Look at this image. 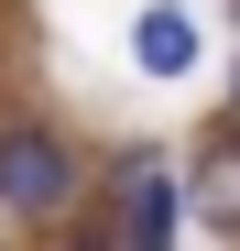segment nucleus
<instances>
[{"mask_svg": "<svg viewBox=\"0 0 240 251\" xmlns=\"http://www.w3.org/2000/svg\"><path fill=\"white\" fill-rule=\"evenodd\" d=\"M109 251H131V240H109Z\"/></svg>", "mask_w": 240, "mask_h": 251, "instance_id": "6", "label": "nucleus"}, {"mask_svg": "<svg viewBox=\"0 0 240 251\" xmlns=\"http://www.w3.org/2000/svg\"><path fill=\"white\" fill-rule=\"evenodd\" d=\"M175 219H186L175 175L153 153H131V164H120V240H131V251H175Z\"/></svg>", "mask_w": 240, "mask_h": 251, "instance_id": "2", "label": "nucleus"}, {"mask_svg": "<svg viewBox=\"0 0 240 251\" xmlns=\"http://www.w3.org/2000/svg\"><path fill=\"white\" fill-rule=\"evenodd\" d=\"M66 197H76V153L33 120H11L0 131V219H66Z\"/></svg>", "mask_w": 240, "mask_h": 251, "instance_id": "1", "label": "nucleus"}, {"mask_svg": "<svg viewBox=\"0 0 240 251\" xmlns=\"http://www.w3.org/2000/svg\"><path fill=\"white\" fill-rule=\"evenodd\" d=\"M196 219H208L218 240H240V120L196 153Z\"/></svg>", "mask_w": 240, "mask_h": 251, "instance_id": "4", "label": "nucleus"}, {"mask_svg": "<svg viewBox=\"0 0 240 251\" xmlns=\"http://www.w3.org/2000/svg\"><path fill=\"white\" fill-rule=\"evenodd\" d=\"M131 66L142 76H196V11L186 0H153V11L131 22Z\"/></svg>", "mask_w": 240, "mask_h": 251, "instance_id": "3", "label": "nucleus"}, {"mask_svg": "<svg viewBox=\"0 0 240 251\" xmlns=\"http://www.w3.org/2000/svg\"><path fill=\"white\" fill-rule=\"evenodd\" d=\"M229 120H240V76H229Z\"/></svg>", "mask_w": 240, "mask_h": 251, "instance_id": "5", "label": "nucleus"}]
</instances>
